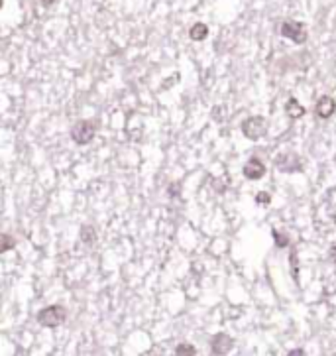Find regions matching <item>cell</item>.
I'll list each match as a JSON object with an SVG mask.
<instances>
[{
  "label": "cell",
  "instance_id": "2e32d148",
  "mask_svg": "<svg viewBox=\"0 0 336 356\" xmlns=\"http://www.w3.org/2000/svg\"><path fill=\"white\" fill-rule=\"evenodd\" d=\"M167 193H169V197H179V193H181V183L177 181V183H171L169 187H167Z\"/></svg>",
  "mask_w": 336,
  "mask_h": 356
},
{
  "label": "cell",
  "instance_id": "e0dca14e",
  "mask_svg": "<svg viewBox=\"0 0 336 356\" xmlns=\"http://www.w3.org/2000/svg\"><path fill=\"white\" fill-rule=\"evenodd\" d=\"M289 258H291V268H293V280L297 281L299 280V270H297V256H295V252H291V256H289Z\"/></svg>",
  "mask_w": 336,
  "mask_h": 356
},
{
  "label": "cell",
  "instance_id": "3957f363",
  "mask_svg": "<svg viewBox=\"0 0 336 356\" xmlns=\"http://www.w3.org/2000/svg\"><path fill=\"white\" fill-rule=\"evenodd\" d=\"M95 134H97V126H95V122H91V120H79L73 128H71V138H73L75 144H79V146H85L88 142L95 138Z\"/></svg>",
  "mask_w": 336,
  "mask_h": 356
},
{
  "label": "cell",
  "instance_id": "7c38bea8",
  "mask_svg": "<svg viewBox=\"0 0 336 356\" xmlns=\"http://www.w3.org/2000/svg\"><path fill=\"white\" fill-rule=\"evenodd\" d=\"M173 356H197V348L189 343H181L175 346Z\"/></svg>",
  "mask_w": 336,
  "mask_h": 356
},
{
  "label": "cell",
  "instance_id": "d6986e66",
  "mask_svg": "<svg viewBox=\"0 0 336 356\" xmlns=\"http://www.w3.org/2000/svg\"><path fill=\"white\" fill-rule=\"evenodd\" d=\"M328 256H330V260H332V262L336 264V242L332 244V246H330V250H328Z\"/></svg>",
  "mask_w": 336,
  "mask_h": 356
},
{
  "label": "cell",
  "instance_id": "4fadbf2b",
  "mask_svg": "<svg viewBox=\"0 0 336 356\" xmlns=\"http://www.w3.org/2000/svg\"><path fill=\"white\" fill-rule=\"evenodd\" d=\"M0 240H2V244H0V254H4V252H8V250H12L14 246H16V242H14V238L10 236V234H2V236H0Z\"/></svg>",
  "mask_w": 336,
  "mask_h": 356
},
{
  "label": "cell",
  "instance_id": "8992f818",
  "mask_svg": "<svg viewBox=\"0 0 336 356\" xmlns=\"http://www.w3.org/2000/svg\"><path fill=\"white\" fill-rule=\"evenodd\" d=\"M232 346H234V341H232V337H228L226 332L214 335L211 341V348L214 356H226L232 350Z\"/></svg>",
  "mask_w": 336,
  "mask_h": 356
},
{
  "label": "cell",
  "instance_id": "9c48e42d",
  "mask_svg": "<svg viewBox=\"0 0 336 356\" xmlns=\"http://www.w3.org/2000/svg\"><path fill=\"white\" fill-rule=\"evenodd\" d=\"M285 113L289 118H293V120H297V118H301V116H305V106L301 104V102L297 101V99H289L285 104Z\"/></svg>",
  "mask_w": 336,
  "mask_h": 356
},
{
  "label": "cell",
  "instance_id": "5bb4252c",
  "mask_svg": "<svg viewBox=\"0 0 336 356\" xmlns=\"http://www.w3.org/2000/svg\"><path fill=\"white\" fill-rule=\"evenodd\" d=\"M272 234H274V240L277 248H287V246H289V236H287V234H281L277 229H274Z\"/></svg>",
  "mask_w": 336,
  "mask_h": 356
},
{
  "label": "cell",
  "instance_id": "9a60e30c",
  "mask_svg": "<svg viewBox=\"0 0 336 356\" xmlns=\"http://www.w3.org/2000/svg\"><path fill=\"white\" fill-rule=\"evenodd\" d=\"M256 203H260V205H270V203H272V195H270L267 191H260V193L256 195Z\"/></svg>",
  "mask_w": 336,
  "mask_h": 356
},
{
  "label": "cell",
  "instance_id": "30bf717a",
  "mask_svg": "<svg viewBox=\"0 0 336 356\" xmlns=\"http://www.w3.org/2000/svg\"><path fill=\"white\" fill-rule=\"evenodd\" d=\"M207 36H209V28L205 24H200V22H197V24L189 30V38L193 39V41H203Z\"/></svg>",
  "mask_w": 336,
  "mask_h": 356
},
{
  "label": "cell",
  "instance_id": "52a82bcc",
  "mask_svg": "<svg viewBox=\"0 0 336 356\" xmlns=\"http://www.w3.org/2000/svg\"><path fill=\"white\" fill-rule=\"evenodd\" d=\"M242 171H244V177L246 179L258 181V179H261L265 175V166H263V162H261L260 158H250Z\"/></svg>",
  "mask_w": 336,
  "mask_h": 356
},
{
  "label": "cell",
  "instance_id": "ac0fdd59",
  "mask_svg": "<svg viewBox=\"0 0 336 356\" xmlns=\"http://www.w3.org/2000/svg\"><path fill=\"white\" fill-rule=\"evenodd\" d=\"M287 356H305V350L303 348H293V350H289Z\"/></svg>",
  "mask_w": 336,
  "mask_h": 356
},
{
  "label": "cell",
  "instance_id": "ba28073f",
  "mask_svg": "<svg viewBox=\"0 0 336 356\" xmlns=\"http://www.w3.org/2000/svg\"><path fill=\"white\" fill-rule=\"evenodd\" d=\"M315 113H317V116L319 118H323V120H326V118H330V116L336 113V101L332 99V97H328V95H324V97H321L319 101H317V106H315Z\"/></svg>",
  "mask_w": 336,
  "mask_h": 356
},
{
  "label": "cell",
  "instance_id": "8fae6325",
  "mask_svg": "<svg viewBox=\"0 0 336 356\" xmlns=\"http://www.w3.org/2000/svg\"><path fill=\"white\" fill-rule=\"evenodd\" d=\"M79 236H81V240L85 242V244H88V246L97 242V232H95V229H93V227H88V225H85V227L81 229Z\"/></svg>",
  "mask_w": 336,
  "mask_h": 356
},
{
  "label": "cell",
  "instance_id": "6da1fadb",
  "mask_svg": "<svg viewBox=\"0 0 336 356\" xmlns=\"http://www.w3.org/2000/svg\"><path fill=\"white\" fill-rule=\"evenodd\" d=\"M67 319V313L61 305H50V307H43L39 313H37V323L41 327H50V329H55L65 323Z\"/></svg>",
  "mask_w": 336,
  "mask_h": 356
},
{
  "label": "cell",
  "instance_id": "277c9868",
  "mask_svg": "<svg viewBox=\"0 0 336 356\" xmlns=\"http://www.w3.org/2000/svg\"><path fill=\"white\" fill-rule=\"evenodd\" d=\"M281 36L289 38L295 43H305L307 41V28L301 22H293V20H287L281 24Z\"/></svg>",
  "mask_w": 336,
  "mask_h": 356
},
{
  "label": "cell",
  "instance_id": "ffe728a7",
  "mask_svg": "<svg viewBox=\"0 0 336 356\" xmlns=\"http://www.w3.org/2000/svg\"><path fill=\"white\" fill-rule=\"evenodd\" d=\"M53 2H57V0H41V4H46V6H51Z\"/></svg>",
  "mask_w": 336,
  "mask_h": 356
},
{
  "label": "cell",
  "instance_id": "7a4b0ae2",
  "mask_svg": "<svg viewBox=\"0 0 336 356\" xmlns=\"http://www.w3.org/2000/svg\"><path fill=\"white\" fill-rule=\"evenodd\" d=\"M267 128H270V124L263 116H250L242 122V134L248 140H260V138L265 136Z\"/></svg>",
  "mask_w": 336,
  "mask_h": 356
},
{
  "label": "cell",
  "instance_id": "5b68a950",
  "mask_svg": "<svg viewBox=\"0 0 336 356\" xmlns=\"http://www.w3.org/2000/svg\"><path fill=\"white\" fill-rule=\"evenodd\" d=\"M275 167L279 171H283V173H295V171L303 169V164H301V158H299L297 153L289 152L275 158Z\"/></svg>",
  "mask_w": 336,
  "mask_h": 356
}]
</instances>
